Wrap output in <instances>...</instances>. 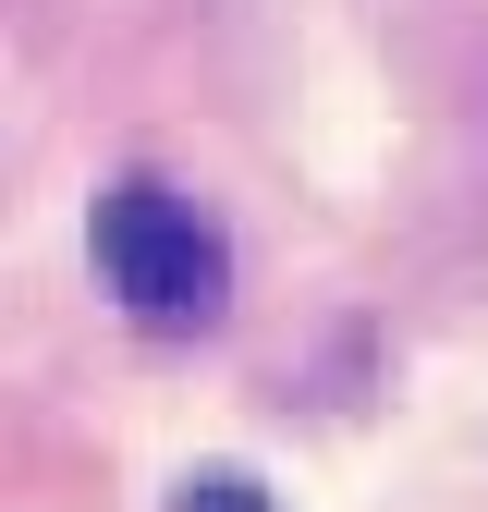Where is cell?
I'll return each mask as SVG.
<instances>
[{
    "mask_svg": "<svg viewBox=\"0 0 488 512\" xmlns=\"http://www.w3.org/2000/svg\"><path fill=\"white\" fill-rule=\"evenodd\" d=\"M86 256H98L110 305L135 317V330H159V342H196V330L232 317V232L183 196V183H159V171H122L98 196Z\"/></svg>",
    "mask_w": 488,
    "mask_h": 512,
    "instance_id": "1",
    "label": "cell"
},
{
    "mask_svg": "<svg viewBox=\"0 0 488 512\" xmlns=\"http://www.w3.org/2000/svg\"><path fill=\"white\" fill-rule=\"evenodd\" d=\"M171 512H281V500H269V476H244V464H196L171 488Z\"/></svg>",
    "mask_w": 488,
    "mask_h": 512,
    "instance_id": "2",
    "label": "cell"
}]
</instances>
